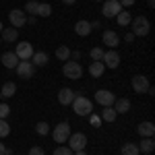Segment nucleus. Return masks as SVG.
I'll return each instance as SVG.
<instances>
[{"label":"nucleus","instance_id":"39","mask_svg":"<svg viewBox=\"0 0 155 155\" xmlns=\"http://www.w3.org/2000/svg\"><path fill=\"white\" fill-rule=\"evenodd\" d=\"M4 153H8V149H6L4 143H0V155H4Z\"/></svg>","mask_w":155,"mask_h":155},{"label":"nucleus","instance_id":"1","mask_svg":"<svg viewBox=\"0 0 155 155\" xmlns=\"http://www.w3.org/2000/svg\"><path fill=\"white\" fill-rule=\"evenodd\" d=\"M149 31H151V23H149V19L145 17V15H139V17H132L130 21V33L134 37H145L149 35Z\"/></svg>","mask_w":155,"mask_h":155},{"label":"nucleus","instance_id":"9","mask_svg":"<svg viewBox=\"0 0 155 155\" xmlns=\"http://www.w3.org/2000/svg\"><path fill=\"white\" fill-rule=\"evenodd\" d=\"M33 44H29V41H19L17 44V48H15V54L19 56V60H31L33 56Z\"/></svg>","mask_w":155,"mask_h":155},{"label":"nucleus","instance_id":"40","mask_svg":"<svg viewBox=\"0 0 155 155\" xmlns=\"http://www.w3.org/2000/svg\"><path fill=\"white\" fill-rule=\"evenodd\" d=\"M132 39H134V35H132L130 31H128V33H126V35H124V41H132Z\"/></svg>","mask_w":155,"mask_h":155},{"label":"nucleus","instance_id":"22","mask_svg":"<svg viewBox=\"0 0 155 155\" xmlns=\"http://www.w3.org/2000/svg\"><path fill=\"white\" fill-rule=\"evenodd\" d=\"M99 118H101V122H114V120L118 118V114H116V110L112 106H107L101 110V114H99Z\"/></svg>","mask_w":155,"mask_h":155},{"label":"nucleus","instance_id":"8","mask_svg":"<svg viewBox=\"0 0 155 155\" xmlns=\"http://www.w3.org/2000/svg\"><path fill=\"white\" fill-rule=\"evenodd\" d=\"M15 71H17V74H19L21 79H31V77L35 74V66H33L31 60H21Z\"/></svg>","mask_w":155,"mask_h":155},{"label":"nucleus","instance_id":"16","mask_svg":"<svg viewBox=\"0 0 155 155\" xmlns=\"http://www.w3.org/2000/svg\"><path fill=\"white\" fill-rule=\"evenodd\" d=\"M91 31H93V27H91L89 21H85V19H81V21H77V23H74V33H77V35L87 37Z\"/></svg>","mask_w":155,"mask_h":155},{"label":"nucleus","instance_id":"27","mask_svg":"<svg viewBox=\"0 0 155 155\" xmlns=\"http://www.w3.org/2000/svg\"><path fill=\"white\" fill-rule=\"evenodd\" d=\"M37 6H39V2L37 0H27V4H25V15H29V17H35L37 15Z\"/></svg>","mask_w":155,"mask_h":155},{"label":"nucleus","instance_id":"48","mask_svg":"<svg viewBox=\"0 0 155 155\" xmlns=\"http://www.w3.org/2000/svg\"><path fill=\"white\" fill-rule=\"evenodd\" d=\"M0 97H2V95H0Z\"/></svg>","mask_w":155,"mask_h":155},{"label":"nucleus","instance_id":"28","mask_svg":"<svg viewBox=\"0 0 155 155\" xmlns=\"http://www.w3.org/2000/svg\"><path fill=\"white\" fill-rule=\"evenodd\" d=\"M56 58L62 60V62L71 60V50H68V46H60V48H56Z\"/></svg>","mask_w":155,"mask_h":155},{"label":"nucleus","instance_id":"11","mask_svg":"<svg viewBox=\"0 0 155 155\" xmlns=\"http://www.w3.org/2000/svg\"><path fill=\"white\" fill-rule=\"evenodd\" d=\"M8 21H11V25L15 29H21V27L27 23V15H25V11H21V8H12V11L8 12Z\"/></svg>","mask_w":155,"mask_h":155},{"label":"nucleus","instance_id":"23","mask_svg":"<svg viewBox=\"0 0 155 155\" xmlns=\"http://www.w3.org/2000/svg\"><path fill=\"white\" fill-rule=\"evenodd\" d=\"M31 62H33V66H46L48 64V54L46 52H33V56H31Z\"/></svg>","mask_w":155,"mask_h":155},{"label":"nucleus","instance_id":"44","mask_svg":"<svg viewBox=\"0 0 155 155\" xmlns=\"http://www.w3.org/2000/svg\"><path fill=\"white\" fill-rule=\"evenodd\" d=\"M2 29H4V27H2V21H0V31H2Z\"/></svg>","mask_w":155,"mask_h":155},{"label":"nucleus","instance_id":"24","mask_svg":"<svg viewBox=\"0 0 155 155\" xmlns=\"http://www.w3.org/2000/svg\"><path fill=\"white\" fill-rule=\"evenodd\" d=\"M116 21H118L120 27H128V25H130V21H132V15L128 11H124V8H122V11L116 15Z\"/></svg>","mask_w":155,"mask_h":155},{"label":"nucleus","instance_id":"35","mask_svg":"<svg viewBox=\"0 0 155 155\" xmlns=\"http://www.w3.org/2000/svg\"><path fill=\"white\" fill-rule=\"evenodd\" d=\"M89 124L97 128V126H101V118H99L97 114H89Z\"/></svg>","mask_w":155,"mask_h":155},{"label":"nucleus","instance_id":"17","mask_svg":"<svg viewBox=\"0 0 155 155\" xmlns=\"http://www.w3.org/2000/svg\"><path fill=\"white\" fill-rule=\"evenodd\" d=\"M112 107L116 110V114H126V112H130V99L128 97H116Z\"/></svg>","mask_w":155,"mask_h":155},{"label":"nucleus","instance_id":"4","mask_svg":"<svg viewBox=\"0 0 155 155\" xmlns=\"http://www.w3.org/2000/svg\"><path fill=\"white\" fill-rule=\"evenodd\" d=\"M62 74H64L66 79H71V81H77V79L83 77V66H81L77 60H66L64 66H62Z\"/></svg>","mask_w":155,"mask_h":155},{"label":"nucleus","instance_id":"29","mask_svg":"<svg viewBox=\"0 0 155 155\" xmlns=\"http://www.w3.org/2000/svg\"><path fill=\"white\" fill-rule=\"evenodd\" d=\"M50 15H52V6H50L48 2H39L35 17H44V19H46V17H50Z\"/></svg>","mask_w":155,"mask_h":155},{"label":"nucleus","instance_id":"43","mask_svg":"<svg viewBox=\"0 0 155 155\" xmlns=\"http://www.w3.org/2000/svg\"><path fill=\"white\" fill-rule=\"evenodd\" d=\"M147 4H149V8H153V6H155V0H147Z\"/></svg>","mask_w":155,"mask_h":155},{"label":"nucleus","instance_id":"38","mask_svg":"<svg viewBox=\"0 0 155 155\" xmlns=\"http://www.w3.org/2000/svg\"><path fill=\"white\" fill-rule=\"evenodd\" d=\"M71 58L79 62V60H81V52H79V50H74V52H71Z\"/></svg>","mask_w":155,"mask_h":155},{"label":"nucleus","instance_id":"42","mask_svg":"<svg viewBox=\"0 0 155 155\" xmlns=\"http://www.w3.org/2000/svg\"><path fill=\"white\" fill-rule=\"evenodd\" d=\"M72 155H87V151H85V149H83V151H74Z\"/></svg>","mask_w":155,"mask_h":155},{"label":"nucleus","instance_id":"26","mask_svg":"<svg viewBox=\"0 0 155 155\" xmlns=\"http://www.w3.org/2000/svg\"><path fill=\"white\" fill-rule=\"evenodd\" d=\"M120 151H122V155H141L139 145H137V143H124Z\"/></svg>","mask_w":155,"mask_h":155},{"label":"nucleus","instance_id":"18","mask_svg":"<svg viewBox=\"0 0 155 155\" xmlns=\"http://www.w3.org/2000/svg\"><path fill=\"white\" fill-rule=\"evenodd\" d=\"M0 39H2V41H8V44L17 41V39H19V29H15V27L2 29V31H0Z\"/></svg>","mask_w":155,"mask_h":155},{"label":"nucleus","instance_id":"3","mask_svg":"<svg viewBox=\"0 0 155 155\" xmlns=\"http://www.w3.org/2000/svg\"><path fill=\"white\" fill-rule=\"evenodd\" d=\"M68 137H71V124H68V122H58V124L52 128V139H54V143L64 145L68 141Z\"/></svg>","mask_w":155,"mask_h":155},{"label":"nucleus","instance_id":"19","mask_svg":"<svg viewBox=\"0 0 155 155\" xmlns=\"http://www.w3.org/2000/svg\"><path fill=\"white\" fill-rule=\"evenodd\" d=\"M137 132L141 134V139H143V137H153L155 134V124L149 122V120H147V122H141L139 128H137Z\"/></svg>","mask_w":155,"mask_h":155},{"label":"nucleus","instance_id":"36","mask_svg":"<svg viewBox=\"0 0 155 155\" xmlns=\"http://www.w3.org/2000/svg\"><path fill=\"white\" fill-rule=\"evenodd\" d=\"M27 155H46V151H44V149H41V147H31V149H29V153Z\"/></svg>","mask_w":155,"mask_h":155},{"label":"nucleus","instance_id":"20","mask_svg":"<svg viewBox=\"0 0 155 155\" xmlns=\"http://www.w3.org/2000/svg\"><path fill=\"white\" fill-rule=\"evenodd\" d=\"M153 149H155L153 137H143V141L139 143V151L141 153H153Z\"/></svg>","mask_w":155,"mask_h":155},{"label":"nucleus","instance_id":"45","mask_svg":"<svg viewBox=\"0 0 155 155\" xmlns=\"http://www.w3.org/2000/svg\"><path fill=\"white\" fill-rule=\"evenodd\" d=\"M143 155H153V153H143Z\"/></svg>","mask_w":155,"mask_h":155},{"label":"nucleus","instance_id":"37","mask_svg":"<svg viewBox=\"0 0 155 155\" xmlns=\"http://www.w3.org/2000/svg\"><path fill=\"white\" fill-rule=\"evenodd\" d=\"M118 2H120V6H122V8H128V6H132L137 0H118Z\"/></svg>","mask_w":155,"mask_h":155},{"label":"nucleus","instance_id":"21","mask_svg":"<svg viewBox=\"0 0 155 155\" xmlns=\"http://www.w3.org/2000/svg\"><path fill=\"white\" fill-rule=\"evenodd\" d=\"M104 72H106V66H104V62H91V64H89V74H91L93 79H99Z\"/></svg>","mask_w":155,"mask_h":155},{"label":"nucleus","instance_id":"12","mask_svg":"<svg viewBox=\"0 0 155 155\" xmlns=\"http://www.w3.org/2000/svg\"><path fill=\"white\" fill-rule=\"evenodd\" d=\"M101 62H104L106 68H118L120 66V54L116 52V50H106Z\"/></svg>","mask_w":155,"mask_h":155},{"label":"nucleus","instance_id":"25","mask_svg":"<svg viewBox=\"0 0 155 155\" xmlns=\"http://www.w3.org/2000/svg\"><path fill=\"white\" fill-rule=\"evenodd\" d=\"M15 93H17V85L12 83V81H8V83H4L0 87V95L2 97H12Z\"/></svg>","mask_w":155,"mask_h":155},{"label":"nucleus","instance_id":"14","mask_svg":"<svg viewBox=\"0 0 155 155\" xmlns=\"http://www.w3.org/2000/svg\"><path fill=\"white\" fill-rule=\"evenodd\" d=\"M74 91H72L71 87H62L58 91V101H60V106H71L72 104V99H74Z\"/></svg>","mask_w":155,"mask_h":155},{"label":"nucleus","instance_id":"2","mask_svg":"<svg viewBox=\"0 0 155 155\" xmlns=\"http://www.w3.org/2000/svg\"><path fill=\"white\" fill-rule=\"evenodd\" d=\"M71 106H72L77 116H89V114H93V104H91L89 97H85V95H74Z\"/></svg>","mask_w":155,"mask_h":155},{"label":"nucleus","instance_id":"41","mask_svg":"<svg viewBox=\"0 0 155 155\" xmlns=\"http://www.w3.org/2000/svg\"><path fill=\"white\" fill-rule=\"evenodd\" d=\"M62 2H64V4H68V6H71V4H77V0H62Z\"/></svg>","mask_w":155,"mask_h":155},{"label":"nucleus","instance_id":"47","mask_svg":"<svg viewBox=\"0 0 155 155\" xmlns=\"http://www.w3.org/2000/svg\"><path fill=\"white\" fill-rule=\"evenodd\" d=\"M0 44H2V39H0Z\"/></svg>","mask_w":155,"mask_h":155},{"label":"nucleus","instance_id":"5","mask_svg":"<svg viewBox=\"0 0 155 155\" xmlns=\"http://www.w3.org/2000/svg\"><path fill=\"white\" fill-rule=\"evenodd\" d=\"M130 85H132V91L134 93H147V89L151 87V83H149V79L145 77V74H134L130 79Z\"/></svg>","mask_w":155,"mask_h":155},{"label":"nucleus","instance_id":"46","mask_svg":"<svg viewBox=\"0 0 155 155\" xmlns=\"http://www.w3.org/2000/svg\"><path fill=\"white\" fill-rule=\"evenodd\" d=\"M4 155H11V153H4Z\"/></svg>","mask_w":155,"mask_h":155},{"label":"nucleus","instance_id":"10","mask_svg":"<svg viewBox=\"0 0 155 155\" xmlns=\"http://www.w3.org/2000/svg\"><path fill=\"white\" fill-rule=\"evenodd\" d=\"M95 101L99 104V106H114V101H116V95L110 91V89H99V91H95Z\"/></svg>","mask_w":155,"mask_h":155},{"label":"nucleus","instance_id":"33","mask_svg":"<svg viewBox=\"0 0 155 155\" xmlns=\"http://www.w3.org/2000/svg\"><path fill=\"white\" fill-rule=\"evenodd\" d=\"M104 52H106L104 48H93V50H91V60H93V62H101Z\"/></svg>","mask_w":155,"mask_h":155},{"label":"nucleus","instance_id":"13","mask_svg":"<svg viewBox=\"0 0 155 155\" xmlns=\"http://www.w3.org/2000/svg\"><path fill=\"white\" fill-rule=\"evenodd\" d=\"M101 41H104V46H107L110 50H116V46L120 44V35L116 31H112V29H106V31L101 33Z\"/></svg>","mask_w":155,"mask_h":155},{"label":"nucleus","instance_id":"30","mask_svg":"<svg viewBox=\"0 0 155 155\" xmlns=\"http://www.w3.org/2000/svg\"><path fill=\"white\" fill-rule=\"evenodd\" d=\"M35 132L39 134V137L50 134V124H48V122H37V124H35Z\"/></svg>","mask_w":155,"mask_h":155},{"label":"nucleus","instance_id":"31","mask_svg":"<svg viewBox=\"0 0 155 155\" xmlns=\"http://www.w3.org/2000/svg\"><path fill=\"white\" fill-rule=\"evenodd\" d=\"M8 134H11V124L6 120H0V139H4Z\"/></svg>","mask_w":155,"mask_h":155},{"label":"nucleus","instance_id":"7","mask_svg":"<svg viewBox=\"0 0 155 155\" xmlns=\"http://www.w3.org/2000/svg\"><path fill=\"white\" fill-rule=\"evenodd\" d=\"M68 147H71L72 151H83L85 147H87V137H85L83 132H71V137H68Z\"/></svg>","mask_w":155,"mask_h":155},{"label":"nucleus","instance_id":"6","mask_svg":"<svg viewBox=\"0 0 155 155\" xmlns=\"http://www.w3.org/2000/svg\"><path fill=\"white\" fill-rule=\"evenodd\" d=\"M122 11V6H120L118 0H106L104 4H101V15L106 17V19H116V15Z\"/></svg>","mask_w":155,"mask_h":155},{"label":"nucleus","instance_id":"34","mask_svg":"<svg viewBox=\"0 0 155 155\" xmlns=\"http://www.w3.org/2000/svg\"><path fill=\"white\" fill-rule=\"evenodd\" d=\"M11 114V106L8 104H0V120H6Z\"/></svg>","mask_w":155,"mask_h":155},{"label":"nucleus","instance_id":"32","mask_svg":"<svg viewBox=\"0 0 155 155\" xmlns=\"http://www.w3.org/2000/svg\"><path fill=\"white\" fill-rule=\"evenodd\" d=\"M74 151H72L68 145H60V147H56L54 149V155H72Z\"/></svg>","mask_w":155,"mask_h":155},{"label":"nucleus","instance_id":"15","mask_svg":"<svg viewBox=\"0 0 155 155\" xmlns=\"http://www.w3.org/2000/svg\"><path fill=\"white\" fill-rule=\"evenodd\" d=\"M0 62H2L6 68H17V64H19L21 60H19V56H17L15 52H4V54L0 56Z\"/></svg>","mask_w":155,"mask_h":155}]
</instances>
